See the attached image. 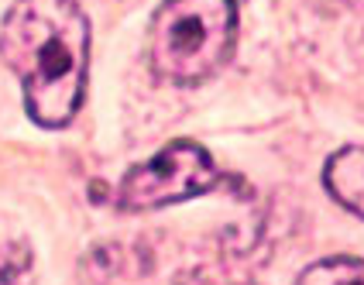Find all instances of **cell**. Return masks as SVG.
Instances as JSON below:
<instances>
[{
  "label": "cell",
  "instance_id": "1",
  "mask_svg": "<svg viewBox=\"0 0 364 285\" xmlns=\"http://www.w3.org/2000/svg\"><path fill=\"white\" fill-rule=\"evenodd\" d=\"M0 55L41 127L76 117L90 69V21L76 0H18L0 24Z\"/></svg>",
  "mask_w": 364,
  "mask_h": 285
},
{
  "label": "cell",
  "instance_id": "3",
  "mask_svg": "<svg viewBox=\"0 0 364 285\" xmlns=\"http://www.w3.org/2000/svg\"><path fill=\"white\" fill-rule=\"evenodd\" d=\"M217 183H220V168L210 158L206 148H200L196 141H172L155 158L134 165L124 176L117 206L131 210V213L159 210V206L203 196Z\"/></svg>",
  "mask_w": 364,
  "mask_h": 285
},
{
  "label": "cell",
  "instance_id": "5",
  "mask_svg": "<svg viewBox=\"0 0 364 285\" xmlns=\"http://www.w3.org/2000/svg\"><path fill=\"white\" fill-rule=\"evenodd\" d=\"M31 268V244L11 224H0V285H18Z\"/></svg>",
  "mask_w": 364,
  "mask_h": 285
},
{
  "label": "cell",
  "instance_id": "6",
  "mask_svg": "<svg viewBox=\"0 0 364 285\" xmlns=\"http://www.w3.org/2000/svg\"><path fill=\"white\" fill-rule=\"evenodd\" d=\"M296 285H364V262L361 258H326L309 265L296 279Z\"/></svg>",
  "mask_w": 364,
  "mask_h": 285
},
{
  "label": "cell",
  "instance_id": "4",
  "mask_svg": "<svg viewBox=\"0 0 364 285\" xmlns=\"http://www.w3.org/2000/svg\"><path fill=\"white\" fill-rule=\"evenodd\" d=\"M323 185L337 203L364 220V148L350 144L330 155L323 168Z\"/></svg>",
  "mask_w": 364,
  "mask_h": 285
},
{
  "label": "cell",
  "instance_id": "7",
  "mask_svg": "<svg viewBox=\"0 0 364 285\" xmlns=\"http://www.w3.org/2000/svg\"><path fill=\"white\" fill-rule=\"evenodd\" d=\"M179 285H234L227 275H217V271H193V275H186Z\"/></svg>",
  "mask_w": 364,
  "mask_h": 285
},
{
  "label": "cell",
  "instance_id": "2",
  "mask_svg": "<svg viewBox=\"0 0 364 285\" xmlns=\"http://www.w3.org/2000/svg\"><path fill=\"white\" fill-rule=\"evenodd\" d=\"M237 45L234 0H162L151 18L148 59L172 86H200L217 76Z\"/></svg>",
  "mask_w": 364,
  "mask_h": 285
}]
</instances>
